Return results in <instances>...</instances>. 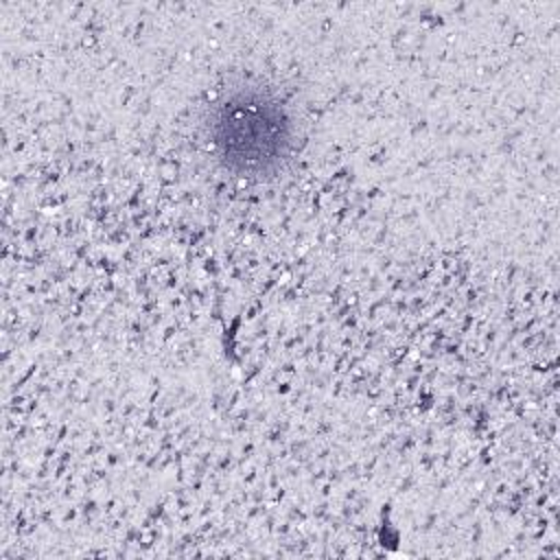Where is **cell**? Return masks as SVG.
<instances>
[{"label":"cell","instance_id":"1","mask_svg":"<svg viewBox=\"0 0 560 560\" xmlns=\"http://www.w3.org/2000/svg\"><path fill=\"white\" fill-rule=\"evenodd\" d=\"M206 138L217 162L234 175L278 173L298 144V122L284 96L262 83H238L210 107Z\"/></svg>","mask_w":560,"mask_h":560}]
</instances>
